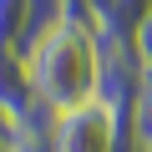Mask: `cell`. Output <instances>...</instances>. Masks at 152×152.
I'll list each match as a JSON object with an SVG mask.
<instances>
[{
  "label": "cell",
  "mask_w": 152,
  "mask_h": 152,
  "mask_svg": "<svg viewBox=\"0 0 152 152\" xmlns=\"http://www.w3.org/2000/svg\"><path fill=\"white\" fill-rule=\"evenodd\" d=\"M26 76H31L36 107H46L51 117L96 102V81H102V41H96V26L81 10L66 15L46 41H36L26 51Z\"/></svg>",
  "instance_id": "6da1fadb"
},
{
  "label": "cell",
  "mask_w": 152,
  "mask_h": 152,
  "mask_svg": "<svg viewBox=\"0 0 152 152\" xmlns=\"http://www.w3.org/2000/svg\"><path fill=\"white\" fill-rule=\"evenodd\" d=\"M132 142V117L107 102H86L51 117V152H127Z\"/></svg>",
  "instance_id": "7a4b0ae2"
},
{
  "label": "cell",
  "mask_w": 152,
  "mask_h": 152,
  "mask_svg": "<svg viewBox=\"0 0 152 152\" xmlns=\"http://www.w3.org/2000/svg\"><path fill=\"white\" fill-rule=\"evenodd\" d=\"M36 107L31 96V76H26V56L15 46H0V122H15Z\"/></svg>",
  "instance_id": "3957f363"
},
{
  "label": "cell",
  "mask_w": 152,
  "mask_h": 152,
  "mask_svg": "<svg viewBox=\"0 0 152 152\" xmlns=\"http://www.w3.org/2000/svg\"><path fill=\"white\" fill-rule=\"evenodd\" d=\"M66 15H76V0H26V26H20V56L36 46V41H46Z\"/></svg>",
  "instance_id": "277c9868"
},
{
  "label": "cell",
  "mask_w": 152,
  "mask_h": 152,
  "mask_svg": "<svg viewBox=\"0 0 152 152\" xmlns=\"http://www.w3.org/2000/svg\"><path fill=\"white\" fill-rule=\"evenodd\" d=\"M132 137H137V147L152 142V71L137 81V96H132Z\"/></svg>",
  "instance_id": "5b68a950"
},
{
  "label": "cell",
  "mask_w": 152,
  "mask_h": 152,
  "mask_svg": "<svg viewBox=\"0 0 152 152\" xmlns=\"http://www.w3.org/2000/svg\"><path fill=\"white\" fill-rule=\"evenodd\" d=\"M20 26H26V0H0V46L20 51Z\"/></svg>",
  "instance_id": "8992f818"
},
{
  "label": "cell",
  "mask_w": 152,
  "mask_h": 152,
  "mask_svg": "<svg viewBox=\"0 0 152 152\" xmlns=\"http://www.w3.org/2000/svg\"><path fill=\"white\" fill-rule=\"evenodd\" d=\"M127 46H132V56H137V66H142V76L152 71V10L132 26V36H127Z\"/></svg>",
  "instance_id": "52a82bcc"
},
{
  "label": "cell",
  "mask_w": 152,
  "mask_h": 152,
  "mask_svg": "<svg viewBox=\"0 0 152 152\" xmlns=\"http://www.w3.org/2000/svg\"><path fill=\"white\" fill-rule=\"evenodd\" d=\"M76 10H81V15H86L91 26H102V20H107V15L117 10V0H76Z\"/></svg>",
  "instance_id": "ba28073f"
},
{
  "label": "cell",
  "mask_w": 152,
  "mask_h": 152,
  "mask_svg": "<svg viewBox=\"0 0 152 152\" xmlns=\"http://www.w3.org/2000/svg\"><path fill=\"white\" fill-rule=\"evenodd\" d=\"M0 152H15V147H10V132H5V122H0Z\"/></svg>",
  "instance_id": "9c48e42d"
},
{
  "label": "cell",
  "mask_w": 152,
  "mask_h": 152,
  "mask_svg": "<svg viewBox=\"0 0 152 152\" xmlns=\"http://www.w3.org/2000/svg\"><path fill=\"white\" fill-rule=\"evenodd\" d=\"M137 152H152V142H147V147H137Z\"/></svg>",
  "instance_id": "30bf717a"
}]
</instances>
